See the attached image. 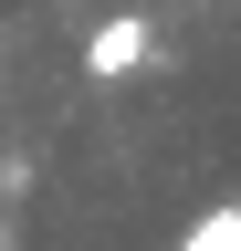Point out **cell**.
I'll return each instance as SVG.
<instances>
[{"label": "cell", "mask_w": 241, "mask_h": 251, "mask_svg": "<svg viewBox=\"0 0 241 251\" xmlns=\"http://www.w3.org/2000/svg\"><path fill=\"white\" fill-rule=\"evenodd\" d=\"M147 52H158V31H147L136 11H115V21H95V42H84V74H95V84H115V74H136Z\"/></svg>", "instance_id": "obj_1"}, {"label": "cell", "mask_w": 241, "mask_h": 251, "mask_svg": "<svg viewBox=\"0 0 241 251\" xmlns=\"http://www.w3.org/2000/svg\"><path fill=\"white\" fill-rule=\"evenodd\" d=\"M178 251H241V209H210V220H189V241Z\"/></svg>", "instance_id": "obj_2"}]
</instances>
